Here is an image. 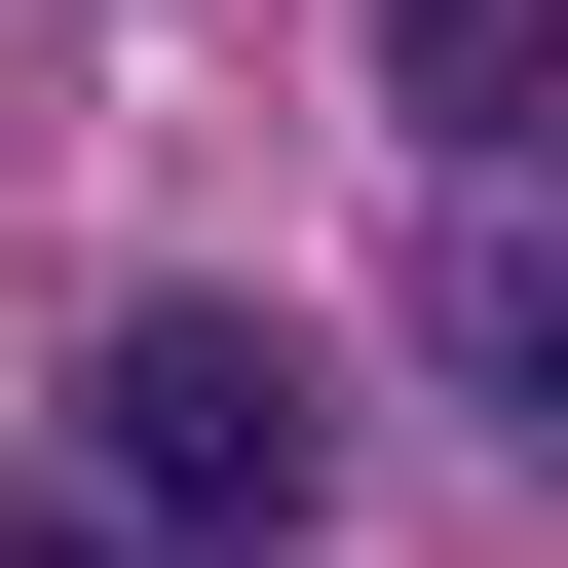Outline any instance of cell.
I'll return each mask as SVG.
<instances>
[{
  "label": "cell",
  "instance_id": "2",
  "mask_svg": "<svg viewBox=\"0 0 568 568\" xmlns=\"http://www.w3.org/2000/svg\"><path fill=\"white\" fill-rule=\"evenodd\" d=\"M379 114H417L455 190H530V152H568V0H379Z\"/></svg>",
  "mask_w": 568,
  "mask_h": 568
},
{
  "label": "cell",
  "instance_id": "1",
  "mask_svg": "<svg viewBox=\"0 0 568 568\" xmlns=\"http://www.w3.org/2000/svg\"><path fill=\"white\" fill-rule=\"evenodd\" d=\"M77 493H114V530H190V568H304L342 379L265 342V304H114V342H77Z\"/></svg>",
  "mask_w": 568,
  "mask_h": 568
},
{
  "label": "cell",
  "instance_id": "3",
  "mask_svg": "<svg viewBox=\"0 0 568 568\" xmlns=\"http://www.w3.org/2000/svg\"><path fill=\"white\" fill-rule=\"evenodd\" d=\"M417 342H455V417H493V455H568V227H530V190L417 265Z\"/></svg>",
  "mask_w": 568,
  "mask_h": 568
},
{
  "label": "cell",
  "instance_id": "4",
  "mask_svg": "<svg viewBox=\"0 0 568 568\" xmlns=\"http://www.w3.org/2000/svg\"><path fill=\"white\" fill-rule=\"evenodd\" d=\"M0 568H190V530H114V493H77V455H39V493H0Z\"/></svg>",
  "mask_w": 568,
  "mask_h": 568
}]
</instances>
